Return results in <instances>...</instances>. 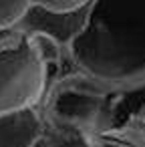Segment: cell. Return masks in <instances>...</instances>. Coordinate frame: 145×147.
Wrapping results in <instances>:
<instances>
[{
    "label": "cell",
    "instance_id": "obj_1",
    "mask_svg": "<svg viewBox=\"0 0 145 147\" xmlns=\"http://www.w3.org/2000/svg\"><path fill=\"white\" fill-rule=\"evenodd\" d=\"M67 55L109 91L145 87V0H97Z\"/></svg>",
    "mask_w": 145,
    "mask_h": 147
},
{
    "label": "cell",
    "instance_id": "obj_2",
    "mask_svg": "<svg viewBox=\"0 0 145 147\" xmlns=\"http://www.w3.org/2000/svg\"><path fill=\"white\" fill-rule=\"evenodd\" d=\"M51 67L28 32H0V115L34 107L49 91Z\"/></svg>",
    "mask_w": 145,
    "mask_h": 147
},
{
    "label": "cell",
    "instance_id": "obj_3",
    "mask_svg": "<svg viewBox=\"0 0 145 147\" xmlns=\"http://www.w3.org/2000/svg\"><path fill=\"white\" fill-rule=\"evenodd\" d=\"M109 93V89L83 73L65 75L49 87L45 95V113L59 127L93 135L99 133V121Z\"/></svg>",
    "mask_w": 145,
    "mask_h": 147
},
{
    "label": "cell",
    "instance_id": "obj_4",
    "mask_svg": "<svg viewBox=\"0 0 145 147\" xmlns=\"http://www.w3.org/2000/svg\"><path fill=\"white\" fill-rule=\"evenodd\" d=\"M42 135V119L34 107L0 115V147H34Z\"/></svg>",
    "mask_w": 145,
    "mask_h": 147
},
{
    "label": "cell",
    "instance_id": "obj_5",
    "mask_svg": "<svg viewBox=\"0 0 145 147\" xmlns=\"http://www.w3.org/2000/svg\"><path fill=\"white\" fill-rule=\"evenodd\" d=\"M91 0H0V32L14 28L30 8L40 6L51 12H71Z\"/></svg>",
    "mask_w": 145,
    "mask_h": 147
},
{
    "label": "cell",
    "instance_id": "obj_6",
    "mask_svg": "<svg viewBox=\"0 0 145 147\" xmlns=\"http://www.w3.org/2000/svg\"><path fill=\"white\" fill-rule=\"evenodd\" d=\"M89 147H145L143 129H123L117 133H93L89 137Z\"/></svg>",
    "mask_w": 145,
    "mask_h": 147
},
{
    "label": "cell",
    "instance_id": "obj_7",
    "mask_svg": "<svg viewBox=\"0 0 145 147\" xmlns=\"http://www.w3.org/2000/svg\"><path fill=\"white\" fill-rule=\"evenodd\" d=\"M135 121H137V123H141V129L145 131V107H143V109H141V111L137 113V117H135Z\"/></svg>",
    "mask_w": 145,
    "mask_h": 147
}]
</instances>
